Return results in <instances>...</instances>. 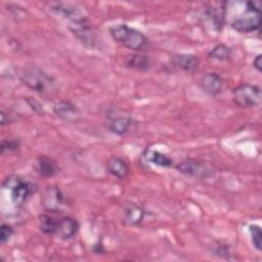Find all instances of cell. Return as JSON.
I'll list each match as a JSON object with an SVG mask.
<instances>
[{"mask_svg": "<svg viewBox=\"0 0 262 262\" xmlns=\"http://www.w3.org/2000/svg\"><path fill=\"white\" fill-rule=\"evenodd\" d=\"M20 80L29 89L39 94H48L54 89V80L36 66L25 68L20 74Z\"/></svg>", "mask_w": 262, "mask_h": 262, "instance_id": "cell-1", "label": "cell"}, {"mask_svg": "<svg viewBox=\"0 0 262 262\" xmlns=\"http://www.w3.org/2000/svg\"><path fill=\"white\" fill-rule=\"evenodd\" d=\"M110 33L118 43L133 51L142 50L147 43V39L142 32L124 24L112 27Z\"/></svg>", "mask_w": 262, "mask_h": 262, "instance_id": "cell-2", "label": "cell"}, {"mask_svg": "<svg viewBox=\"0 0 262 262\" xmlns=\"http://www.w3.org/2000/svg\"><path fill=\"white\" fill-rule=\"evenodd\" d=\"M175 168L181 174L199 179L211 178L216 174V168L212 163L196 159L184 160L177 164Z\"/></svg>", "mask_w": 262, "mask_h": 262, "instance_id": "cell-3", "label": "cell"}, {"mask_svg": "<svg viewBox=\"0 0 262 262\" xmlns=\"http://www.w3.org/2000/svg\"><path fill=\"white\" fill-rule=\"evenodd\" d=\"M3 187L10 191V198L15 207L23 206L33 193V185L17 175H10L5 179Z\"/></svg>", "mask_w": 262, "mask_h": 262, "instance_id": "cell-4", "label": "cell"}, {"mask_svg": "<svg viewBox=\"0 0 262 262\" xmlns=\"http://www.w3.org/2000/svg\"><path fill=\"white\" fill-rule=\"evenodd\" d=\"M232 100L239 107H252L261 102V90L256 85L241 84L232 90Z\"/></svg>", "mask_w": 262, "mask_h": 262, "instance_id": "cell-5", "label": "cell"}, {"mask_svg": "<svg viewBox=\"0 0 262 262\" xmlns=\"http://www.w3.org/2000/svg\"><path fill=\"white\" fill-rule=\"evenodd\" d=\"M49 6L57 14L70 18L73 20V23L86 21L87 19V13L85 9L78 4L68 2H51L49 3Z\"/></svg>", "mask_w": 262, "mask_h": 262, "instance_id": "cell-6", "label": "cell"}, {"mask_svg": "<svg viewBox=\"0 0 262 262\" xmlns=\"http://www.w3.org/2000/svg\"><path fill=\"white\" fill-rule=\"evenodd\" d=\"M247 16L236 17L231 23V28L238 33H252L257 31L261 25V13H253L245 9Z\"/></svg>", "mask_w": 262, "mask_h": 262, "instance_id": "cell-7", "label": "cell"}, {"mask_svg": "<svg viewBox=\"0 0 262 262\" xmlns=\"http://www.w3.org/2000/svg\"><path fill=\"white\" fill-rule=\"evenodd\" d=\"M54 114L66 122H77L81 119L80 110L72 102L67 100H60L54 103L53 105Z\"/></svg>", "mask_w": 262, "mask_h": 262, "instance_id": "cell-8", "label": "cell"}, {"mask_svg": "<svg viewBox=\"0 0 262 262\" xmlns=\"http://www.w3.org/2000/svg\"><path fill=\"white\" fill-rule=\"evenodd\" d=\"M80 224L77 219L73 217H61L58 218L55 235L60 239H70L78 232Z\"/></svg>", "mask_w": 262, "mask_h": 262, "instance_id": "cell-9", "label": "cell"}, {"mask_svg": "<svg viewBox=\"0 0 262 262\" xmlns=\"http://www.w3.org/2000/svg\"><path fill=\"white\" fill-rule=\"evenodd\" d=\"M42 206L49 212H56L63 204V194L58 187H48L41 200Z\"/></svg>", "mask_w": 262, "mask_h": 262, "instance_id": "cell-10", "label": "cell"}, {"mask_svg": "<svg viewBox=\"0 0 262 262\" xmlns=\"http://www.w3.org/2000/svg\"><path fill=\"white\" fill-rule=\"evenodd\" d=\"M225 7H214L207 5L204 9V16L205 19L212 26V28L219 32L222 30L225 23Z\"/></svg>", "mask_w": 262, "mask_h": 262, "instance_id": "cell-11", "label": "cell"}, {"mask_svg": "<svg viewBox=\"0 0 262 262\" xmlns=\"http://www.w3.org/2000/svg\"><path fill=\"white\" fill-rule=\"evenodd\" d=\"M35 169L37 173L44 178L54 177L59 173V170H60L57 163L48 156L38 157L36 161Z\"/></svg>", "mask_w": 262, "mask_h": 262, "instance_id": "cell-12", "label": "cell"}, {"mask_svg": "<svg viewBox=\"0 0 262 262\" xmlns=\"http://www.w3.org/2000/svg\"><path fill=\"white\" fill-rule=\"evenodd\" d=\"M134 124L132 118L127 116H118L108 118L105 127L113 133L117 135H124L130 131Z\"/></svg>", "mask_w": 262, "mask_h": 262, "instance_id": "cell-13", "label": "cell"}, {"mask_svg": "<svg viewBox=\"0 0 262 262\" xmlns=\"http://www.w3.org/2000/svg\"><path fill=\"white\" fill-rule=\"evenodd\" d=\"M200 85L206 93L210 95H217L222 90L223 80L217 73H207L202 77Z\"/></svg>", "mask_w": 262, "mask_h": 262, "instance_id": "cell-14", "label": "cell"}, {"mask_svg": "<svg viewBox=\"0 0 262 262\" xmlns=\"http://www.w3.org/2000/svg\"><path fill=\"white\" fill-rule=\"evenodd\" d=\"M72 26L73 27L70 28L71 31L78 39H80V41L84 45H86L88 47H94L95 35H94L93 31L91 30V28L85 24V21L74 23Z\"/></svg>", "mask_w": 262, "mask_h": 262, "instance_id": "cell-15", "label": "cell"}, {"mask_svg": "<svg viewBox=\"0 0 262 262\" xmlns=\"http://www.w3.org/2000/svg\"><path fill=\"white\" fill-rule=\"evenodd\" d=\"M107 172L118 179H124L129 175L130 168L128 163L119 157H112L106 163Z\"/></svg>", "mask_w": 262, "mask_h": 262, "instance_id": "cell-16", "label": "cell"}, {"mask_svg": "<svg viewBox=\"0 0 262 262\" xmlns=\"http://www.w3.org/2000/svg\"><path fill=\"white\" fill-rule=\"evenodd\" d=\"M172 62L176 68L189 73L196 70L199 66V58L196 55L191 53H181L175 54L172 58Z\"/></svg>", "mask_w": 262, "mask_h": 262, "instance_id": "cell-17", "label": "cell"}, {"mask_svg": "<svg viewBox=\"0 0 262 262\" xmlns=\"http://www.w3.org/2000/svg\"><path fill=\"white\" fill-rule=\"evenodd\" d=\"M144 216V209L136 204H129L124 210V222L128 225L140 224L143 221Z\"/></svg>", "mask_w": 262, "mask_h": 262, "instance_id": "cell-18", "label": "cell"}, {"mask_svg": "<svg viewBox=\"0 0 262 262\" xmlns=\"http://www.w3.org/2000/svg\"><path fill=\"white\" fill-rule=\"evenodd\" d=\"M127 67L134 69L139 72H146L151 67V59L149 56L141 54V53H134L126 59Z\"/></svg>", "mask_w": 262, "mask_h": 262, "instance_id": "cell-19", "label": "cell"}, {"mask_svg": "<svg viewBox=\"0 0 262 262\" xmlns=\"http://www.w3.org/2000/svg\"><path fill=\"white\" fill-rule=\"evenodd\" d=\"M144 158L146 159L147 162H149L156 166H159V167L170 168L173 166L172 160L167 155L160 152L158 150H151V149L146 150Z\"/></svg>", "mask_w": 262, "mask_h": 262, "instance_id": "cell-20", "label": "cell"}, {"mask_svg": "<svg viewBox=\"0 0 262 262\" xmlns=\"http://www.w3.org/2000/svg\"><path fill=\"white\" fill-rule=\"evenodd\" d=\"M57 223H58V218H54L51 215L44 214V215H41L39 218L40 230L45 234L55 235Z\"/></svg>", "mask_w": 262, "mask_h": 262, "instance_id": "cell-21", "label": "cell"}, {"mask_svg": "<svg viewBox=\"0 0 262 262\" xmlns=\"http://www.w3.org/2000/svg\"><path fill=\"white\" fill-rule=\"evenodd\" d=\"M231 54H232L231 48L225 44H217L208 53V55L211 58L219 61H225L230 59Z\"/></svg>", "mask_w": 262, "mask_h": 262, "instance_id": "cell-22", "label": "cell"}, {"mask_svg": "<svg viewBox=\"0 0 262 262\" xmlns=\"http://www.w3.org/2000/svg\"><path fill=\"white\" fill-rule=\"evenodd\" d=\"M249 231L251 234V239H252V244L254 246V248L257 251H261L262 250V231H261V227L257 224H251L249 226Z\"/></svg>", "mask_w": 262, "mask_h": 262, "instance_id": "cell-23", "label": "cell"}, {"mask_svg": "<svg viewBox=\"0 0 262 262\" xmlns=\"http://www.w3.org/2000/svg\"><path fill=\"white\" fill-rule=\"evenodd\" d=\"M13 234V228L12 226H10L9 224L6 223H2L1 224V233H0V243L3 245L5 243H7L10 237Z\"/></svg>", "mask_w": 262, "mask_h": 262, "instance_id": "cell-24", "label": "cell"}, {"mask_svg": "<svg viewBox=\"0 0 262 262\" xmlns=\"http://www.w3.org/2000/svg\"><path fill=\"white\" fill-rule=\"evenodd\" d=\"M19 147L18 140H2L1 142V151L4 154L5 151H13Z\"/></svg>", "mask_w": 262, "mask_h": 262, "instance_id": "cell-25", "label": "cell"}, {"mask_svg": "<svg viewBox=\"0 0 262 262\" xmlns=\"http://www.w3.org/2000/svg\"><path fill=\"white\" fill-rule=\"evenodd\" d=\"M27 101L31 105V107L34 108L35 112H38V113H42L43 112L42 111V105H40L36 100H34L32 98H29V99H27Z\"/></svg>", "mask_w": 262, "mask_h": 262, "instance_id": "cell-26", "label": "cell"}, {"mask_svg": "<svg viewBox=\"0 0 262 262\" xmlns=\"http://www.w3.org/2000/svg\"><path fill=\"white\" fill-rule=\"evenodd\" d=\"M253 64H254V68H255L258 72H261V71H262V55H261V54H258V55L254 58Z\"/></svg>", "mask_w": 262, "mask_h": 262, "instance_id": "cell-27", "label": "cell"}]
</instances>
